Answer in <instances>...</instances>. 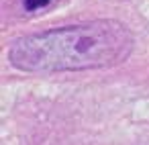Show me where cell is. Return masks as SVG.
<instances>
[{"label": "cell", "mask_w": 149, "mask_h": 145, "mask_svg": "<svg viewBox=\"0 0 149 145\" xmlns=\"http://www.w3.org/2000/svg\"><path fill=\"white\" fill-rule=\"evenodd\" d=\"M133 45L127 25L102 19L23 35L8 47V61L29 74L106 70L125 63Z\"/></svg>", "instance_id": "1"}, {"label": "cell", "mask_w": 149, "mask_h": 145, "mask_svg": "<svg viewBox=\"0 0 149 145\" xmlns=\"http://www.w3.org/2000/svg\"><path fill=\"white\" fill-rule=\"evenodd\" d=\"M51 0H23V6L27 13H37L39 8H45Z\"/></svg>", "instance_id": "2"}]
</instances>
